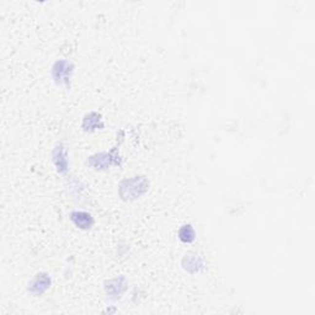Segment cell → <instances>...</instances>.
Wrapping results in <instances>:
<instances>
[{"mask_svg": "<svg viewBox=\"0 0 315 315\" xmlns=\"http://www.w3.org/2000/svg\"><path fill=\"white\" fill-rule=\"evenodd\" d=\"M148 180L143 176H136L133 179H127L120 185V195L123 200L133 201L143 196L148 191Z\"/></svg>", "mask_w": 315, "mask_h": 315, "instance_id": "cell-1", "label": "cell"}, {"mask_svg": "<svg viewBox=\"0 0 315 315\" xmlns=\"http://www.w3.org/2000/svg\"><path fill=\"white\" fill-rule=\"evenodd\" d=\"M50 287H51V278L48 277V275L38 274L36 275V277H35L31 282H30L29 291L31 292L32 295L41 296L43 295L44 292L47 291Z\"/></svg>", "mask_w": 315, "mask_h": 315, "instance_id": "cell-2", "label": "cell"}, {"mask_svg": "<svg viewBox=\"0 0 315 315\" xmlns=\"http://www.w3.org/2000/svg\"><path fill=\"white\" fill-rule=\"evenodd\" d=\"M71 219L76 227L84 230L90 229L94 224V218L92 217V214L86 213V212H73Z\"/></svg>", "mask_w": 315, "mask_h": 315, "instance_id": "cell-3", "label": "cell"}, {"mask_svg": "<svg viewBox=\"0 0 315 315\" xmlns=\"http://www.w3.org/2000/svg\"><path fill=\"white\" fill-rule=\"evenodd\" d=\"M125 284L126 283L123 277H121V278L111 279L106 286L107 295H109L110 297H113V298L121 297V295L125 292Z\"/></svg>", "mask_w": 315, "mask_h": 315, "instance_id": "cell-4", "label": "cell"}, {"mask_svg": "<svg viewBox=\"0 0 315 315\" xmlns=\"http://www.w3.org/2000/svg\"><path fill=\"white\" fill-rule=\"evenodd\" d=\"M69 72H72L71 64L65 60H60V62H57L53 67V76H55L56 80H59V83L62 81L68 80V74Z\"/></svg>", "mask_w": 315, "mask_h": 315, "instance_id": "cell-5", "label": "cell"}, {"mask_svg": "<svg viewBox=\"0 0 315 315\" xmlns=\"http://www.w3.org/2000/svg\"><path fill=\"white\" fill-rule=\"evenodd\" d=\"M55 163L57 165L58 171L64 172L67 171V167H68V159H67V150L62 144L57 147L55 151Z\"/></svg>", "mask_w": 315, "mask_h": 315, "instance_id": "cell-6", "label": "cell"}, {"mask_svg": "<svg viewBox=\"0 0 315 315\" xmlns=\"http://www.w3.org/2000/svg\"><path fill=\"white\" fill-rule=\"evenodd\" d=\"M185 260L187 261V262L184 263V267H185L188 272H191V274L198 272L200 271V268L202 267V261H201V259L197 258V256L188 255V258H186Z\"/></svg>", "mask_w": 315, "mask_h": 315, "instance_id": "cell-7", "label": "cell"}, {"mask_svg": "<svg viewBox=\"0 0 315 315\" xmlns=\"http://www.w3.org/2000/svg\"><path fill=\"white\" fill-rule=\"evenodd\" d=\"M179 238L184 242H192L195 240V230H193L192 225H190V224L184 225L179 230Z\"/></svg>", "mask_w": 315, "mask_h": 315, "instance_id": "cell-8", "label": "cell"}]
</instances>
